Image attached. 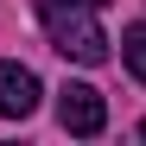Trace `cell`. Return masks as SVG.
<instances>
[{
    "label": "cell",
    "mask_w": 146,
    "mask_h": 146,
    "mask_svg": "<svg viewBox=\"0 0 146 146\" xmlns=\"http://www.w3.org/2000/svg\"><path fill=\"white\" fill-rule=\"evenodd\" d=\"M51 44L64 57H76V64H102L108 57V38H102V26H95V13H70V19H51Z\"/></svg>",
    "instance_id": "cell-1"
},
{
    "label": "cell",
    "mask_w": 146,
    "mask_h": 146,
    "mask_svg": "<svg viewBox=\"0 0 146 146\" xmlns=\"http://www.w3.org/2000/svg\"><path fill=\"white\" fill-rule=\"evenodd\" d=\"M57 121H64V127L70 133H102L108 127V102H102V89H89V83H64L57 89Z\"/></svg>",
    "instance_id": "cell-2"
},
{
    "label": "cell",
    "mask_w": 146,
    "mask_h": 146,
    "mask_svg": "<svg viewBox=\"0 0 146 146\" xmlns=\"http://www.w3.org/2000/svg\"><path fill=\"white\" fill-rule=\"evenodd\" d=\"M38 108V76L26 64H0V114L7 121H26Z\"/></svg>",
    "instance_id": "cell-3"
},
{
    "label": "cell",
    "mask_w": 146,
    "mask_h": 146,
    "mask_svg": "<svg viewBox=\"0 0 146 146\" xmlns=\"http://www.w3.org/2000/svg\"><path fill=\"white\" fill-rule=\"evenodd\" d=\"M121 57H127V70H133L140 83H146V19H140V26H127V32H121Z\"/></svg>",
    "instance_id": "cell-4"
},
{
    "label": "cell",
    "mask_w": 146,
    "mask_h": 146,
    "mask_svg": "<svg viewBox=\"0 0 146 146\" xmlns=\"http://www.w3.org/2000/svg\"><path fill=\"white\" fill-rule=\"evenodd\" d=\"M102 0H38V19L51 26V19H70V13H95Z\"/></svg>",
    "instance_id": "cell-5"
},
{
    "label": "cell",
    "mask_w": 146,
    "mask_h": 146,
    "mask_svg": "<svg viewBox=\"0 0 146 146\" xmlns=\"http://www.w3.org/2000/svg\"><path fill=\"white\" fill-rule=\"evenodd\" d=\"M140 133H146V127H140Z\"/></svg>",
    "instance_id": "cell-6"
}]
</instances>
